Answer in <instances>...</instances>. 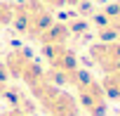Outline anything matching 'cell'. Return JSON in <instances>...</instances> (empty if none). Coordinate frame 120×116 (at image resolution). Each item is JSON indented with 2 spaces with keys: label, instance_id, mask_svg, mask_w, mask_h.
<instances>
[{
  "label": "cell",
  "instance_id": "1",
  "mask_svg": "<svg viewBox=\"0 0 120 116\" xmlns=\"http://www.w3.org/2000/svg\"><path fill=\"white\" fill-rule=\"evenodd\" d=\"M17 81L24 83V88L31 92V97L35 99V104L42 114H47V116H82L75 95L68 88L52 83L45 66L35 57L21 69Z\"/></svg>",
  "mask_w": 120,
  "mask_h": 116
},
{
  "label": "cell",
  "instance_id": "2",
  "mask_svg": "<svg viewBox=\"0 0 120 116\" xmlns=\"http://www.w3.org/2000/svg\"><path fill=\"white\" fill-rule=\"evenodd\" d=\"M54 21V12L49 7H45L40 0H19L14 3V12H12V29L26 38V40H35L45 33V29Z\"/></svg>",
  "mask_w": 120,
  "mask_h": 116
},
{
  "label": "cell",
  "instance_id": "3",
  "mask_svg": "<svg viewBox=\"0 0 120 116\" xmlns=\"http://www.w3.org/2000/svg\"><path fill=\"white\" fill-rule=\"evenodd\" d=\"M40 52H42V59L47 62L45 71L49 81L61 88H71L80 69L75 50L68 43H64V45H40Z\"/></svg>",
  "mask_w": 120,
  "mask_h": 116
},
{
  "label": "cell",
  "instance_id": "4",
  "mask_svg": "<svg viewBox=\"0 0 120 116\" xmlns=\"http://www.w3.org/2000/svg\"><path fill=\"white\" fill-rule=\"evenodd\" d=\"M71 88H73V95H75L78 107H80L82 114H87V116H108V97L101 88V81L92 71L80 66Z\"/></svg>",
  "mask_w": 120,
  "mask_h": 116
},
{
  "label": "cell",
  "instance_id": "5",
  "mask_svg": "<svg viewBox=\"0 0 120 116\" xmlns=\"http://www.w3.org/2000/svg\"><path fill=\"white\" fill-rule=\"evenodd\" d=\"M90 24L97 40H118L120 38V5L108 3L90 19Z\"/></svg>",
  "mask_w": 120,
  "mask_h": 116
},
{
  "label": "cell",
  "instance_id": "6",
  "mask_svg": "<svg viewBox=\"0 0 120 116\" xmlns=\"http://www.w3.org/2000/svg\"><path fill=\"white\" fill-rule=\"evenodd\" d=\"M87 57L92 66H97L101 74L113 71L120 66V38L118 40H97L87 47Z\"/></svg>",
  "mask_w": 120,
  "mask_h": 116
},
{
  "label": "cell",
  "instance_id": "7",
  "mask_svg": "<svg viewBox=\"0 0 120 116\" xmlns=\"http://www.w3.org/2000/svg\"><path fill=\"white\" fill-rule=\"evenodd\" d=\"M3 99L7 102L10 109H17V111H21L24 116H35V111H38V104H35V99L31 97V92H28L26 88L10 85L7 92L3 95Z\"/></svg>",
  "mask_w": 120,
  "mask_h": 116
},
{
  "label": "cell",
  "instance_id": "8",
  "mask_svg": "<svg viewBox=\"0 0 120 116\" xmlns=\"http://www.w3.org/2000/svg\"><path fill=\"white\" fill-rule=\"evenodd\" d=\"M38 43L40 45H64V43H71V29H68V24L54 19L45 29V33L38 38Z\"/></svg>",
  "mask_w": 120,
  "mask_h": 116
},
{
  "label": "cell",
  "instance_id": "9",
  "mask_svg": "<svg viewBox=\"0 0 120 116\" xmlns=\"http://www.w3.org/2000/svg\"><path fill=\"white\" fill-rule=\"evenodd\" d=\"M99 81H101V88L108 102H120V66H115L113 71H106Z\"/></svg>",
  "mask_w": 120,
  "mask_h": 116
},
{
  "label": "cell",
  "instance_id": "10",
  "mask_svg": "<svg viewBox=\"0 0 120 116\" xmlns=\"http://www.w3.org/2000/svg\"><path fill=\"white\" fill-rule=\"evenodd\" d=\"M40 3L54 12V10H78V7L87 5L90 0H40Z\"/></svg>",
  "mask_w": 120,
  "mask_h": 116
},
{
  "label": "cell",
  "instance_id": "11",
  "mask_svg": "<svg viewBox=\"0 0 120 116\" xmlns=\"http://www.w3.org/2000/svg\"><path fill=\"white\" fill-rule=\"evenodd\" d=\"M12 12H14V3L0 0V29H7L12 24Z\"/></svg>",
  "mask_w": 120,
  "mask_h": 116
},
{
  "label": "cell",
  "instance_id": "12",
  "mask_svg": "<svg viewBox=\"0 0 120 116\" xmlns=\"http://www.w3.org/2000/svg\"><path fill=\"white\" fill-rule=\"evenodd\" d=\"M7 88H10V74H7L3 59H0V99H3V95L7 92Z\"/></svg>",
  "mask_w": 120,
  "mask_h": 116
},
{
  "label": "cell",
  "instance_id": "13",
  "mask_svg": "<svg viewBox=\"0 0 120 116\" xmlns=\"http://www.w3.org/2000/svg\"><path fill=\"white\" fill-rule=\"evenodd\" d=\"M0 116H24V114H21V111H17V109H10V107H7V109L0 111Z\"/></svg>",
  "mask_w": 120,
  "mask_h": 116
},
{
  "label": "cell",
  "instance_id": "14",
  "mask_svg": "<svg viewBox=\"0 0 120 116\" xmlns=\"http://www.w3.org/2000/svg\"><path fill=\"white\" fill-rule=\"evenodd\" d=\"M115 3H118V5H120V0H115Z\"/></svg>",
  "mask_w": 120,
  "mask_h": 116
}]
</instances>
